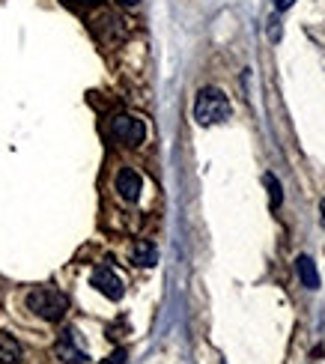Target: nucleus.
I'll use <instances>...</instances> for the list:
<instances>
[{
  "mask_svg": "<svg viewBox=\"0 0 325 364\" xmlns=\"http://www.w3.org/2000/svg\"><path fill=\"white\" fill-rule=\"evenodd\" d=\"M27 308L42 316L45 323H60L69 311V296L60 293L57 287H36L27 293Z\"/></svg>",
  "mask_w": 325,
  "mask_h": 364,
  "instance_id": "f257e3e1",
  "label": "nucleus"
},
{
  "mask_svg": "<svg viewBox=\"0 0 325 364\" xmlns=\"http://www.w3.org/2000/svg\"><path fill=\"white\" fill-rule=\"evenodd\" d=\"M230 117V99L218 87H203L194 99V119L200 126H218Z\"/></svg>",
  "mask_w": 325,
  "mask_h": 364,
  "instance_id": "f03ea898",
  "label": "nucleus"
},
{
  "mask_svg": "<svg viewBox=\"0 0 325 364\" xmlns=\"http://www.w3.org/2000/svg\"><path fill=\"white\" fill-rule=\"evenodd\" d=\"M111 134L126 146H141L146 141V126L144 119H137L132 114H119L111 119Z\"/></svg>",
  "mask_w": 325,
  "mask_h": 364,
  "instance_id": "7ed1b4c3",
  "label": "nucleus"
},
{
  "mask_svg": "<svg viewBox=\"0 0 325 364\" xmlns=\"http://www.w3.org/2000/svg\"><path fill=\"white\" fill-rule=\"evenodd\" d=\"M90 284L96 287V290H99L105 299H111V301H119V299H122V293H126V287H122V278H119L117 272H114L111 266H107V263H102V266L92 269Z\"/></svg>",
  "mask_w": 325,
  "mask_h": 364,
  "instance_id": "20e7f679",
  "label": "nucleus"
},
{
  "mask_svg": "<svg viewBox=\"0 0 325 364\" xmlns=\"http://www.w3.org/2000/svg\"><path fill=\"white\" fill-rule=\"evenodd\" d=\"M54 353H57L60 361H66V364H84L87 361V353L75 343V328H66L63 335H60V341L54 343Z\"/></svg>",
  "mask_w": 325,
  "mask_h": 364,
  "instance_id": "39448f33",
  "label": "nucleus"
},
{
  "mask_svg": "<svg viewBox=\"0 0 325 364\" xmlns=\"http://www.w3.org/2000/svg\"><path fill=\"white\" fill-rule=\"evenodd\" d=\"M117 191H119L122 200L134 203L137 197H141V191H144V179H141V173L132 171V168H122V171L117 173Z\"/></svg>",
  "mask_w": 325,
  "mask_h": 364,
  "instance_id": "423d86ee",
  "label": "nucleus"
},
{
  "mask_svg": "<svg viewBox=\"0 0 325 364\" xmlns=\"http://www.w3.org/2000/svg\"><path fill=\"white\" fill-rule=\"evenodd\" d=\"M132 263L141 266V269H152L159 263V248L152 245L149 239H137L132 245Z\"/></svg>",
  "mask_w": 325,
  "mask_h": 364,
  "instance_id": "0eeeda50",
  "label": "nucleus"
},
{
  "mask_svg": "<svg viewBox=\"0 0 325 364\" xmlns=\"http://www.w3.org/2000/svg\"><path fill=\"white\" fill-rule=\"evenodd\" d=\"M296 269H299V278H302V284L307 287V290H316L319 287V272H316V263L311 260V257H299L296 260Z\"/></svg>",
  "mask_w": 325,
  "mask_h": 364,
  "instance_id": "6e6552de",
  "label": "nucleus"
},
{
  "mask_svg": "<svg viewBox=\"0 0 325 364\" xmlns=\"http://www.w3.org/2000/svg\"><path fill=\"white\" fill-rule=\"evenodd\" d=\"M21 361V343L6 331H0V364H15Z\"/></svg>",
  "mask_w": 325,
  "mask_h": 364,
  "instance_id": "1a4fd4ad",
  "label": "nucleus"
},
{
  "mask_svg": "<svg viewBox=\"0 0 325 364\" xmlns=\"http://www.w3.org/2000/svg\"><path fill=\"white\" fill-rule=\"evenodd\" d=\"M266 186H269V197H272V209H275V206H281V200H284V194H281V182H277L272 173H266Z\"/></svg>",
  "mask_w": 325,
  "mask_h": 364,
  "instance_id": "9d476101",
  "label": "nucleus"
},
{
  "mask_svg": "<svg viewBox=\"0 0 325 364\" xmlns=\"http://www.w3.org/2000/svg\"><path fill=\"white\" fill-rule=\"evenodd\" d=\"M122 361H126V350H117L111 358H107V361H102V364H122Z\"/></svg>",
  "mask_w": 325,
  "mask_h": 364,
  "instance_id": "9b49d317",
  "label": "nucleus"
},
{
  "mask_svg": "<svg viewBox=\"0 0 325 364\" xmlns=\"http://www.w3.org/2000/svg\"><path fill=\"white\" fill-rule=\"evenodd\" d=\"M272 4H275V9H277V12H287L292 4H296V0H272Z\"/></svg>",
  "mask_w": 325,
  "mask_h": 364,
  "instance_id": "f8f14e48",
  "label": "nucleus"
},
{
  "mask_svg": "<svg viewBox=\"0 0 325 364\" xmlns=\"http://www.w3.org/2000/svg\"><path fill=\"white\" fill-rule=\"evenodd\" d=\"M78 6H99V4H105V0H75Z\"/></svg>",
  "mask_w": 325,
  "mask_h": 364,
  "instance_id": "ddd939ff",
  "label": "nucleus"
},
{
  "mask_svg": "<svg viewBox=\"0 0 325 364\" xmlns=\"http://www.w3.org/2000/svg\"><path fill=\"white\" fill-rule=\"evenodd\" d=\"M319 221H322V227H325V200L319 203Z\"/></svg>",
  "mask_w": 325,
  "mask_h": 364,
  "instance_id": "4468645a",
  "label": "nucleus"
},
{
  "mask_svg": "<svg viewBox=\"0 0 325 364\" xmlns=\"http://www.w3.org/2000/svg\"><path fill=\"white\" fill-rule=\"evenodd\" d=\"M119 4H122V6H137L141 0H119Z\"/></svg>",
  "mask_w": 325,
  "mask_h": 364,
  "instance_id": "2eb2a0df",
  "label": "nucleus"
}]
</instances>
